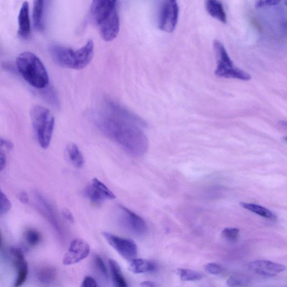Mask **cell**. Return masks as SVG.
Listing matches in <instances>:
<instances>
[{
	"label": "cell",
	"mask_w": 287,
	"mask_h": 287,
	"mask_svg": "<svg viewBox=\"0 0 287 287\" xmlns=\"http://www.w3.org/2000/svg\"><path fill=\"white\" fill-rule=\"evenodd\" d=\"M280 3L278 1H259L256 3V8H262L263 7L272 6L278 5Z\"/></svg>",
	"instance_id": "1f68e13d"
},
{
	"label": "cell",
	"mask_w": 287,
	"mask_h": 287,
	"mask_svg": "<svg viewBox=\"0 0 287 287\" xmlns=\"http://www.w3.org/2000/svg\"><path fill=\"white\" fill-rule=\"evenodd\" d=\"M90 248L88 242L77 238L72 241L69 250L63 259L64 265H69L79 263L88 257Z\"/></svg>",
	"instance_id": "30bf717a"
},
{
	"label": "cell",
	"mask_w": 287,
	"mask_h": 287,
	"mask_svg": "<svg viewBox=\"0 0 287 287\" xmlns=\"http://www.w3.org/2000/svg\"><path fill=\"white\" fill-rule=\"evenodd\" d=\"M67 153L70 161L75 167L81 168L84 166V156L75 144H69L67 147Z\"/></svg>",
	"instance_id": "e0dca14e"
},
{
	"label": "cell",
	"mask_w": 287,
	"mask_h": 287,
	"mask_svg": "<svg viewBox=\"0 0 287 287\" xmlns=\"http://www.w3.org/2000/svg\"><path fill=\"white\" fill-rule=\"evenodd\" d=\"M11 143L5 139L0 138V172L5 167L7 160V153L12 148Z\"/></svg>",
	"instance_id": "cb8c5ba5"
},
{
	"label": "cell",
	"mask_w": 287,
	"mask_h": 287,
	"mask_svg": "<svg viewBox=\"0 0 287 287\" xmlns=\"http://www.w3.org/2000/svg\"><path fill=\"white\" fill-rule=\"evenodd\" d=\"M240 205L248 211L254 212L264 218L271 220H275L276 216L273 213L263 207L256 205L254 204L241 203Z\"/></svg>",
	"instance_id": "44dd1931"
},
{
	"label": "cell",
	"mask_w": 287,
	"mask_h": 287,
	"mask_svg": "<svg viewBox=\"0 0 287 287\" xmlns=\"http://www.w3.org/2000/svg\"><path fill=\"white\" fill-rule=\"evenodd\" d=\"M1 246H2V236L1 232H0V248H1Z\"/></svg>",
	"instance_id": "d590c367"
},
{
	"label": "cell",
	"mask_w": 287,
	"mask_h": 287,
	"mask_svg": "<svg viewBox=\"0 0 287 287\" xmlns=\"http://www.w3.org/2000/svg\"><path fill=\"white\" fill-rule=\"evenodd\" d=\"M206 10L209 14L224 24L227 23V16L223 4L216 0H208L206 2Z\"/></svg>",
	"instance_id": "9a60e30c"
},
{
	"label": "cell",
	"mask_w": 287,
	"mask_h": 287,
	"mask_svg": "<svg viewBox=\"0 0 287 287\" xmlns=\"http://www.w3.org/2000/svg\"><path fill=\"white\" fill-rule=\"evenodd\" d=\"M44 1L36 0L33 2V19L35 28L38 31L44 29Z\"/></svg>",
	"instance_id": "2e32d148"
},
{
	"label": "cell",
	"mask_w": 287,
	"mask_h": 287,
	"mask_svg": "<svg viewBox=\"0 0 287 287\" xmlns=\"http://www.w3.org/2000/svg\"><path fill=\"white\" fill-rule=\"evenodd\" d=\"M19 35L24 39L27 38L31 31L29 17V6L28 1L23 3L18 16Z\"/></svg>",
	"instance_id": "5bb4252c"
},
{
	"label": "cell",
	"mask_w": 287,
	"mask_h": 287,
	"mask_svg": "<svg viewBox=\"0 0 287 287\" xmlns=\"http://www.w3.org/2000/svg\"><path fill=\"white\" fill-rule=\"evenodd\" d=\"M11 208V203L7 196L0 189V215H3L9 212Z\"/></svg>",
	"instance_id": "484cf974"
},
{
	"label": "cell",
	"mask_w": 287,
	"mask_h": 287,
	"mask_svg": "<svg viewBox=\"0 0 287 287\" xmlns=\"http://www.w3.org/2000/svg\"><path fill=\"white\" fill-rule=\"evenodd\" d=\"M177 273L180 279L185 282L199 281L203 277L201 273L188 269H178Z\"/></svg>",
	"instance_id": "d4e9b609"
},
{
	"label": "cell",
	"mask_w": 287,
	"mask_h": 287,
	"mask_svg": "<svg viewBox=\"0 0 287 287\" xmlns=\"http://www.w3.org/2000/svg\"><path fill=\"white\" fill-rule=\"evenodd\" d=\"M50 52L52 59L60 66L75 70L85 68L92 61L94 54V43L90 40L80 49L59 45L52 46Z\"/></svg>",
	"instance_id": "3957f363"
},
{
	"label": "cell",
	"mask_w": 287,
	"mask_h": 287,
	"mask_svg": "<svg viewBox=\"0 0 287 287\" xmlns=\"http://www.w3.org/2000/svg\"><path fill=\"white\" fill-rule=\"evenodd\" d=\"M20 200L21 202L24 204H27L29 201L28 196L27 194L24 192L21 193L20 194Z\"/></svg>",
	"instance_id": "e575fe53"
},
{
	"label": "cell",
	"mask_w": 287,
	"mask_h": 287,
	"mask_svg": "<svg viewBox=\"0 0 287 287\" xmlns=\"http://www.w3.org/2000/svg\"><path fill=\"white\" fill-rule=\"evenodd\" d=\"M91 17L105 41H112L120 30V20L117 2L110 0L94 1L90 8Z\"/></svg>",
	"instance_id": "7a4b0ae2"
},
{
	"label": "cell",
	"mask_w": 287,
	"mask_h": 287,
	"mask_svg": "<svg viewBox=\"0 0 287 287\" xmlns=\"http://www.w3.org/2000/svg\"><path fill=\"white\" fill-rule=\"evenodd\" d=\"M205 270L211 275H219L223 272L224 269L218 264L211 263L206 265Z\"/></svg>",
	"instance_id": "f1b7e54d"
},
{
	"label": "cell",
	"mask_w": 287,
	"mask_h": 287,
	"mask_svg": "<svg viewBox=\"0 0 287 287\" xmlns=\"http://www.w3.org/2000/svg\"><path fill=\"white\" fill-rule=\"evenodd\" d=\"M25 238L29 244L36 246L41 241V234L36 229H29L25 232Z\"/></svg>",
	"instance_id": "4316f807"
},
{
	"label": "cell",
	"mask_w": 287,
	"mask_h": 287,
	"mask_svg": "<svg viewBox=\"0 0 287 287\" xmlns=\"http://www.w3.org/2000/svg\"><path fill=\"white\" fill-rule=\"evenodd\" d=\"M240 234V230L236 228H226L221 232V236L229 242H234L237 240Z\"/></svg>",
	"instance_id": "83f0119b"
},
{
	"label": "cell",
	"mask_w": 287,
	"mask_h": 287,
	"mask_svg": "<svg viewBox=\"0 0 287 287\" xmlns=\"http://www.w3.org/2000/svg\"><path fill=\"white\" fill-rule=\"evenodd\" d=\"M213 46L216 58L217 66L215 72L216 76L227 79L244 81L251 80V77L249 73L234 65L222 43L215 40Z\"/></svg>",
	"instance_id": "8992f818"
},
{
	"label": "cell",
	"mask_w": 287,
	"mask_h": 287,
	"mask_svg": "<svg viewBox=\"0 0 287 287\" xmlns=\"http://www.w3.org/2000/svg\"><path fill=\"white\" fill-rule=\"evenodd\" d=\"M36 197L37 201L41 206V210L43 213L48 217V218L49 219L52 223H53L55 225L58 226V221L57 218H56V213L50 203L40 194H36Z\"/></svg>",
	"instance_id": "ffe728a7"
},
{
	"label": "cell",
	"mask_w": 287,
	"mask_h": 287,
	"mask_svg": "<svg viewBox=\"0 0 287 287\" xmlns=\"http://www.w3.org/2000/svg\"><path fill=\"white\" fill-rule=\"evenodd\" d=\"M32 126L39 144L46 149L50 145L55 127V118L47 108L34 106L30 112Z\"/></svg>",
	"instance_id": "5b68a950"
},
{
	"label": "cell",
	"mask_w": 287,
	"mask_h": 287,
	"mask_svg": "<svg viewBox=\"0 0 287 287\" xmlns=\"http://www.w3.org/2000/svg\"><path fill=\"white\" fill-rule=\"evenodd\" d=\"M94 261L99 271L102 273L104 277L107 278L108 276L107 270L102 259L99 256H95Z\"/></svg>",
	"instance_id": "f546056e"
},
{
	"label": "cell",
	"mask_w": 287,
	"mask_h": 287,
	"mask_svg": "<svg viewBox=\"0 0 287 287\" xmlns=\"http://www.w3.org/2000/svg\"><path fill=\"white\" fill-rule=\"evenodd\" d=\"M250 283L249 278L244 275L236 274L228 278L227 285L229 287H244L249 285Z\"/></svg>",
	"instance_id": "603a6c76"
},
{
	"label": "cell",
	"mask_w": 287,
	"mask_h": 287,
	"mask_svg": "<svg viewBox=\"0 0 287 287\" xmlns=\"http://www.w3.org/2000/svg\"><path fill=\"white\" fill-rule=\"evenodd\" d=\"M63 215L65 218L68 220L69 221H71V222L73 223V221H74V219H73V216L72 214V213L69 210H64L63 211Z\"/></svg>",
	"instance_id": "d6a6232c"
},
{
	"label": "cell",
	"mask_w": 287,
	"mask_h": 287,
	"mask_svg": "<svg viewBox=\"0 0 287 287\" xmlns=\"http://www.w3.org/2000/svg\"><path fill=\"white\" fill-rule=\"evenodd\" d=\"M252 271L258 275L266 277H273L286 270L284 265L266 260L254 261L249 264Z\"/></svg>",
	"instance_id": "7c38bea8"
},
{
	"label": "cell",
	"mask_w": 287,
	"mask_h": 287,
	"mask_svg": "<svg viewBox=\"0 0 287 287\" xmlns=\"http://www.w3.org/2000/svg\"><path fill=\"white\" fill-rule=\"evenodd\" d=\"M11 253L15 257L14 264L17 271V277L15 283L14 287H20L22 286L28 276V264L24 258L22 252L16 248H11Z\"/></svg>",
	"instance_id": "4fadbf2b"
},
{
	"label": "cell",
	"mask_w": 287,
	"mask_h": 287,
	"mask_svg": "<svg viewBox=\"0 0 287 287\" xmlns=\"http://www.w3.org/2000/svg\"><path fill=\"white\" fill-rule=\"evenodd\" d=\"M16 67L28 83L37 89H43L49 83V76L41 60L32 52H25L17 58Z\"/></svg>",
	"instance_id": "277c9868"
},
{
	"label": "cell",
	"mask_w": 287,
	"mask_h": 287,
	"mask_svg": "<svg viewBox=\"0 0 287 287\" xmlns=\"http://www.w3.org/2000/svg\"><path fill=\"white\" fill-rule=\"evenodd\" d=\"M85 193L90 201L95 204H101L106 200L116 198L115 194L97 178L93 179L92 184L86 189Z\"/></svg>",
	"instance_id": "8fae6325"
},
{
	"label": "cell",
	"mask_w": 287,
	"mask_h": 287,
	"mask_svg": "<svg viewBox=\"0 0 287 287\" xmlns=\"http://www.w3.org/2000/svg\"><path fill=\"white\" fill-rule=\"evenodd\" d=\"M103 235L108 243L124 259L130 261L136 259L138 254V246L134 241L108 232H104Z\"/></svg>",
	"instance_id": "9c48e42d"
},
{
	"label": "cell",
	"mask_w": 287,
	"mask_h": 287,
	"mask_svg": "<svg viewBox=\"0 0 287 287\" xmlns=\"http://www.w3.org/2000/svg\"><path fill=\"white\" fill-rule=\"evenodd\" d=\"M56 275L57 272L54 268L45 267L38 272V278L43 284H48L55 280Z\"/></svg>",
	"instance_id": "7402d4cb"
},
{
	"label": "cell",
	"mask_w": 287,
	"mask_h": 287,
	"mask_svg": "<svg viewBox=\"0 0 287 287\" xmlns=\"http://www.w3.org/2000/svg\"><path fill=\"white\" fill-rule=\"evenodd\" d=\"M81 287H98V285L92 277L88 276L84 278Z\"/></svg>",
	"instance_id": "4dcf8cb0"
},
{
	"label": "cell",
	"mask_w": 287,
	"mask_h": 287,
	"mask_svg": "<svg viewBox=\"0 0 287 287\" xmlns=\"http://www.w3.org/2000/svg\"><path fill=\"white\" fill-rule=\"evenodd\" d=\"M94 120L104 136L129 153L142 156L148 149V140L142 130L145 123L123 107L111 103L107 111L95 115Z\"/></svg>",
	"instance_id": "6da1fadb"
},
{
	"label": "cell",
	"mask_w": 287,
	"mask_h": 287,
	"mask_svg": "<svg viewBox=\"0 0 287 287\" xmlns=\"http://www.w3.org/2000/svg\"><path fill=\"white\" fill-rule=\"evenodd\" d=\"M156 268L155 265L150 261L134 259L130 263V270L134 273H144L154 271Z\"/></svg>",
	"instance_id": "ac0fdd59"
},
{
	"label": "cell",
	"mask_w": 287,
	"mask_h": 287,
	"mask_svg": "<svg viewBox=\"0 0 287 287\" xmlns=\"http://www.w3.org/2000/svg\"><path fill=\"white\" fill-rule=\"evenodd\" d=\"M179 15V7L173 0L165 1L161 6L159 16V28L167 33L175 30Z\"/></svg>",
	"instance_id": "ba28073f"
},
{
	"label": "cell",
	"mask_w": 287,
	"mask_h": 287,
	"mask_svg": "<svg viewBox=\"0 0 287 287\" xmlns=\"http://www.w3.org/2000/svg\"><path fill=\"white\" fill-rule=\"evenodd\" d=\"M141 286L142 287H160L159 285L151 281L143 282L141 284Z\"/></svg>",
	"instance_id": "836d02e7"
},
{
	"label": "cell",
	"mask_w": 287,
	"mask_h": 287,
	"mask_svg": "<svg viewBox=\"0 0 287 287\" xmlns=\"http://www.w3.org/2000/svg\"><path fill=\"white\" fill-rule=\"evenodd\" d=\"M109 263L112 280L115 287H128L127 283L125 280L118 263L114 260H110Z\"/></svg>",
	"instance_id": "d6986e66"
},
{
	"label": "cell",
	"mask_w": 287,
	"mask_h": 287,
	"mask_svg": "<svg viewBox=\"0 0 287 287\" xmlns=\"http://www.w3.org/2000/svg\"><path fill=\"white\" fill-rule=\"evenodd\" d=\"M117 215L120 222L130 231L143 235L147 232V225L145 221L136 213L122 206L117 208Z\"/></svg>",
	"instance_id": "52a82bcc"
}]
</instances>
